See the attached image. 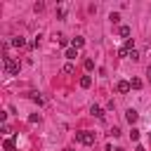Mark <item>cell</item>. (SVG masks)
Returning a JSON list of instances; mask_svg holds the SVG:
<instances>
[{
  "mask_svg": "<svg viewBox=\"0 0 151 151\" xmlns=\"http://www.w3.org/2000/svg\"><path fill=\"white\" fill-rule=\"evenodd\" d=\"M2 64H5V71H7L9 76H17V73H19V68H21V64H19L17 59L7 57V54H2Z\"/></svg>",
  "mask_w": 151,
  "mask_h": 151,
  "instance_id": "1",
  "label": "cell"
},
{
  "mask_svg": "<svg viewBox=\"0 0 151 151\" xmlns=\"http://www.w3.org/2000/svg\"><path fill=\"white\" fill-rule=\"evenodd\" d=\"M76 139H78L80 144H85V146H92V144H94V132L80 130V132H76Z\"/></svg>",
  "mask_w": 151,
  "mask_h": 151,
  "instance_id": "2",
  "label": "cell"
},
{
  "mask_svg": "<svg viewBox=\"0 0 151 151\" xmlns=\"http://www.w3.org/2000/svg\"><path fill=\"white\" fill-rule=\"evenodd\" d=\"M116 90H118L120 94H127L132 87H130V83H127V80H118V83H116Z\"/></svg>",
  "mask_w": 151,
  "mask_h": 151,
  "instance_id": "3",
  "label": "cell"
},
{
  "mask_svg": "<svg viewBox=\"0 0 151 151\" xmlns=\"http://www.w3.org/2000/svg\"><path fill=\"white\" fill-rule=\"evenodd\" d=\"M137 118H139V113H137L134 109H127V111H125V120H127L130 125H134V123H137Z\"/></svg>",
  "mask_w": 151,
  "mask_h": 151,
  "instance_id": "4",
  "label": "cell"
},
{
  "mask_svg": "<svg viewBox=\"0 0 151 151\" xmlns=\"http://www.w3.org/2000/svg\"><path fill=\"white\" fill-rule=\"evenodd\" d=\"M2 146H5V151H14V149H17V142H14V137H7V139L2 142Z\"/></svg>",
  "mask_w": 151,
  "mask_h": 151,
  "instance_id": "5",
  "label": "cell"
},
{
  "mask_svg": "<svg viewBox=\"0 0 151 151\" xmlns=\"http://www.w3.org/2000/svg\"><path fill=\"white\" fill-rule=\"evenodd\" d=\"M83 45H85V38H83V35H76V38L71 40V47H76V50H80Z\"/></svg>",
  "mask_w": 151,
  "mask_h": 151,
  "instance_id": "6",
  "label": "cell"
},
{
  "mask_svg": "<svg viewBox=\"0 0 151 151\" xmlns=\"http://www.w3.org/2000/svg\"><path fill=\"white\" fill-rule=\"evenodd\" d=\"M12 45H14V47H26V38L17 35V38H12Z\"/></svg>",
  "mask_w": 151,
  "mask_h": 151,
  "instance_id": "7",
  "label": "cell"
},
{
  "mask_svg": "<svg viewBox=\"0 0 151 151\" xmlns=\"http://www.w3.org/2000/svg\"><path fill=\"white\" fill-rule=\"evenodd\" d=\"M90 113H92V116H97V118H104V111H101V109H99L97 104H92V109H90Z\"/></svg>",
  "mask_w": 151,
  "mask_h": 151,
  "instance_id": "8",
  "label": "cell"
},
{
  "mask_svg": "<svg viewBox=\"0 0 151 151\" xmlns=\"http://www.w3.org/2000/svg\"><path fill=\"white\" fill-rule=\"evenodd\" d=\"M76 57H78V50H76V47H68V50H66V59L71 61V59H76Z\"/></svg>",
  "mask_w": 151,
  "mask_h": 151,
  "instance_id": "9",
  "label": "cell"
},
{
  "mask_svg": "<svg viewBox=\"0 0 151 151\" xmlns=\"http://www.w3.org/2000/svg\"><path fill=\"white\" fill-rule=\"evenodd\" d=\"M61 71H64V73H66V76H71V73H73V71H76V66H73V64H71V61H66V64H64V68H61Z\"/></svg>",
  "mask_w": 151,
  "mask_h": 151,
  "instance_id": "10",
  "label": "cell"
},
{
  "mask_svg": "<svg viewBox=\"0 0 151 151\" xmlns=\"http://www.w3.org/2000/svg\"><path fill=\"white\" fill-rule=\"evenodd\" d=\"M90 85H92V78H90V76H83V78H80V87H85V90H87Z\"/></svg>",
  "mask_w": 151,
  "mask_h": 151,
  "instance_id": "11",
  "label": "cell"
},
{
  "mask_svg": "<svg viewBox=\"0 0 151 151\" xmlns=\"http://www.w3.org/2000/svg\"><path fill=\"white\" fill-rule=\"evenodd\" d=\"M118 33H120V38H127V35H130V26H120ZM127 40H130V38H127Z\"/></svg>",
  "mask_w": 151,
  "mask_h": 151,
  "instance_id": "12",
  "label": "cell"
},
{
  "mask_svg": "<svg viewBox=\"0 0 151 151\" xmlns=\"http://www.w3.org/2000/svg\"><path fill=\"white\" fill-rule=\"evenodd\" d=\"M130 87H132V90H142V80H139V78H132V80H130Z\"/></svg>",
  "mask_w": 151,
  "mask_h": 151,
  "instance_id": "13",
  "label": "cell"
},
{
  "mask_svg": "<svg viewBox=\"0 0 151 151\" xmlns=\"http://www.w3.org/2000/svg\"><path fill=\"white\" fill-rule=\"evenodd\" d=\"M31 99H33V101H35V104H38V106H40V104H42V97H40V94H38V92H31Z\"/></svg>",
  "mask_w": 151,
  "mask_h": 151,
  "instance_id": "14",
  "label": "cell"
},
{
  "mask_svg": "<svg viewBox=\"0 0 151 151\" xmlns=\"http://www.w3.org/2000/svg\"><path fill=\"white\" fill-rule=\"evenodd\" d=\"M57 17H59V19H64V17H66V7H64V5L57 9Z\"/></svg>",
  "mask_w": 151,
  "mask_h": 151,
  "instance_id": "15",
  "label": "cell"
},
{
  "mask_svg": "<svg viewBox=\"0 0 151 151\" xmlns=\"http://www.w3.org/2000/svg\"><path fill=\"white\" fill-rule=\"evenodd\" d=\"M109 19H111V24H118V21H120V14H118V12H113Z\"/></svg>",
  "mask_w": 151,
  "mask_h": 151,
  "instance_id": "16",
  "label": "cell"
},
{
  "mask_svg": "<svg viewBox=\"0 0 151 151\" xmlns=\"http://www.w3.org/2000/svg\"><path fill=\"white\" fill-rule=\"evenodd\" d=\"M28 123H40V113H33V116H28Z\"/></svg>",
  "mask_w": 151,
  "mask_h": 151,
  "instance_id": "17",
  "label": "cell"
},
{
  "mask_svg": "<svg viewBox=\"0 0 151 151\" xmlns=\"http://www.w3.org/2000/svg\"><path fill=\"white\" fill-rule=\"evenodd\" d=\"M130 139H132V142H137V139H139V130H134V127H132V132H130Z\"/></svg>",
  "mask_w": 151,
  "mask_h": 151,
  "instance_id": "18",
  "label": "cell"
},
{
  "mask_svg": "<svg viewBox=\"0 0 151 151\" xmlns=\"http://www.w3.org/2000/svg\"><path fill=\"white\" fill-rule=\"evenodd\" d=\"M33 9H35V12H42V9H45V2H35Z\"/></svg>",
  "mask_w": 151,
  "mask_h": 151,
  "instance_id": "19",
  "label": "cell"
},
{
  "mask_svg": "<svg viewBox=\"0 0 151 151\" xmlns=\"http://www.w3.org/2000/svg\"><path fill=\"white\" fill-rule=\"evenodd\" d=\"M54 40H57V42H59V45H68V40H66V38H64V35H57V38H54Z\"/></svg>",
  "mask_w": 151,
  "mask_h": 151,
  "instance_id": "20",
  "label": "cell"
},
{
  "mask_svg": "<svg viewBox=\"0 0 151 151\" xmlns=\"http://www.w3.org/2000/svg\"><path fill=\"white\" fill-rule=\"evenodd\" d=\"M130 59H132V61H139V52L132 50V52H130Z\"/></svg>",
  "mask_w": 151,
  "mask_h": 151,
  "instance_id": "21",
  "label": "cell"
},
{
  "mask_svg": "<svg viewBox=\"0 0 151 151\" xmlns=\"http://www.w3.org/2000/svg\"><path fill=\"white\" fill-rule=\"evenodd\" d=\"M85 68L92 71V68H94V61H92V59H85Z\"/></svg>",
  "mask_w": 151,
  "mask_h": 151,
  "instance_id": "22",
  "label": "cell"
},
{
  "mask_svg": "<svg viewBox=\"0 0 151 151\" xmlns=\"http://www.w3.org/2000/svg\"><path fill=\"white\" fill-rule=\"evenodd\" d=\"M109 134H111V137H118V134H120V127H116V125H113V127H111V132H109Z\"/></svg>",
  "mask_w": 151,
  "mask_h": 151,
  "instance_id": "23",
  "label": "cell"
},
{
  "mask_svg": "<svg viewBox=\"0 0 151 151\" xmlns=\"http://www.w3.org/2000/svg\"><path fill=\"white\" fill-rule=\"evenodd\" d=\"M146 78H149V83H151V66L146 68Z\"/></svg>",
  "mask_w": 151,
  "mask_h": 151,
  "instance_id": "24",
  "label": "cell"
},
{
  "mask_svg": "<svg viewBox=\"0 0 151 151\" xmlns=\"http://www.w3.org/2000/svg\"><path fill=\"white\" fill-rule=\"evenodd\" d=\"M134 151H146V149H144V146H137V149H134Z\"/></svg>",
  "mask_w": 151,
  "mask_h": 151,
  "instance_id": "25",
  "label": "cell"
},
{
  "mask_svg": "<svg viewBox=\"0 0 151 151\" xmlns=\"http://www.w3.org/2000/svg\"><path fill=\"white\" fill-rule=\"evenodd\" d=\"M64 151H73V149H64Z\"/></svg>",
  "mask_w": 151,
  "mask_h": 151,
  "instance_id": "26",
  "label": "cell"
},
{
  "mask_svg": "<svg viewBox=\"0 0 151 151\" xmlns=\"http://www.w3.org/2000/svg\"><path fill=\"white\" fill-rule=\"evenodd\" d=\"M116 151H123V149H116Z\"/></svg>",
  "mask_w": 151,
  "mask_h": 151,
  "instance_id": "27",
  "label": "cell"
}]
</instances>
